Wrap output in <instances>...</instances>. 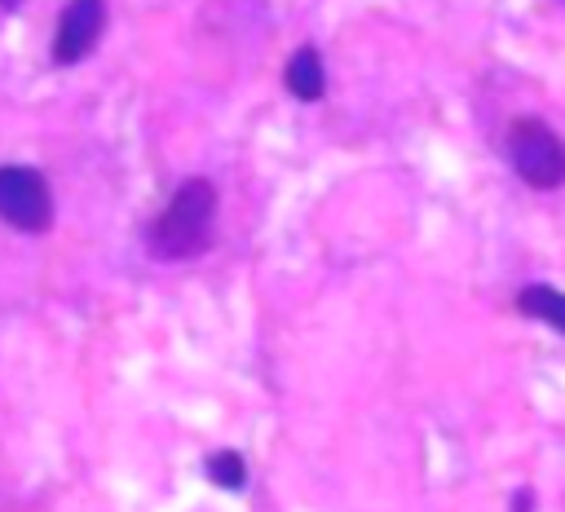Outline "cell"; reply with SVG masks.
Returning <instances> with one entry per match:
<instances>
[{
	"label": "cell",
	"mask_w": 565,
	"mask_h": 512,
	"mask_svg": "<svg viewBox=\"0 0 565 512\" xmlns=\"http://www.w3.org/2000/svg\"><path fill=\"white\" fill-rule=\"evenodd\" d=\"M212 230H216V185L207 177H185L163 203V212L150 221L146 243L154 260H194L199 252H207Z\"/></svg>",
	"instance_id": "obj_1"
},
{
	"label": "cell",
	"mask_w": 565,
	"mask_h": 512,
	"mask_svg": "<svg viewBox=\"0 0 565 512\" xmlns=\"http://www.w3.org/2000/svg\"><path fill=\"white\" fill-rule=\"evenodd\" d=\"M508 163L530 190L565 185V141L534 115L508 124Z\"/></svg>",
	"instance_id": "obj_2"
},
{
	"label": "cell",
	"mask_w": 565,
	"mask_h": 512,
	"mask_svg": "<svg viewBox=\"0 0 565 512\" xmlns=\"http://www.w3.org/2000/svg\"><path fill=\"white\" fill-rule=\"evenodd\" d=\"M0 221L22 234H44L53 225V190L40 168L0 163Z\"/></svg>",
	"instance_id": "obj_3"
},
{
	"label": "cell",
	"mask_w": 565,
	"mask_h": 512,
	"mask_svg": "<svg viewBox=\"0 0 565 512\" xmlns=\"http://www.w3.org/2000/svg\"><path fill=\"white\" fill-rule=\"evenodd\" d=\"M102 26H106V0H66L53 31V62L57 66L84 62L102 40Z\"/></svg>",
	"instance_id": "obj_4"
},
{
	"label": "cell",
	"mask_w": 565,
	"mask_h": 512,
	"mask_svg": "<svg viewBox=\"0 0 565 512\" xmlns=\"http://www.w3.org/2000/svg\"><path fill=\"white\" fill-rule=\"evenodd\" d=\"M282 79H287V93H291L296 102H318V97L327 93V66H322L318 49H313V44H300V49L291 53Z\"/></svg>",
	"instance_id": "obj_5"
},
{
	"label": "cell",
	"mask_w": 565,
	"mask_h": 512,
	"mask_svg": "<svg viewBox=\"0 0 565 512\" xmlns=\"http://www.w3.org/2000/svg\"><path fill=\"white\" fill-rule=\"evenodd\" d=\"M516 309L525 318H539V322H547V327H556L565 335V291L543 287V282H530V287L516 291Z\"/></svg>",
	"instance_id": "obj_6"
},
{
	"label": "cell",
	"mask_w": 565,
	"mask_h": 512,
	"mask_svg": "<svg viewBox=\"0 0 565 512\" xmlns=\"http://www.w3.org/2000/svg\"><path fill=\"white\" fill-rule=\"evenodd\" d=\"M203 472H207V481L221 486V490H243V486H247V459H243L238 450H216V455H207Z\"/></svg>",
	"instance_id": "obj_7"
},
{
	"label": "cell",
	"mask_w": 565,
	"mask_h": 512,
	"mask_svg": "<svg viewBox=\"0 0 565 512\" xmlns=\"http://www.w3.org/2000/svg\"><path fill=\"white\" fill-rule=\"evenodd\" d=\"M18 4H22V0H0V9H18Z\"/></svg>",
	"instance_id": "obj_8"
}]
</instances>
